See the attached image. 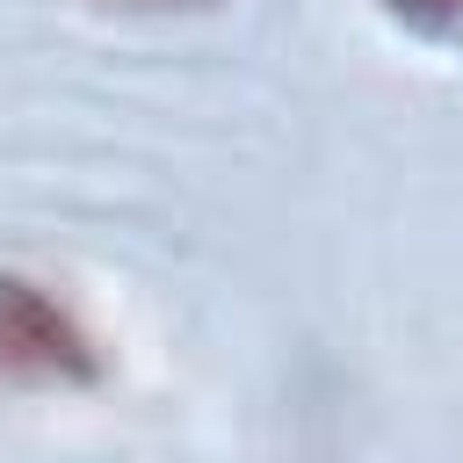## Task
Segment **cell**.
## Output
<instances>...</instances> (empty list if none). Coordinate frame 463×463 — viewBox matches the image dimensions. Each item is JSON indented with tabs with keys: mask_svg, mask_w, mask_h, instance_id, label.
<instances>
[{
	"mask_svg": "<svg viewBox=\"0 0 463 463\" xmlns=\"http://www.w3.org/2000/svg\"><path fill=\"white\" fill-rule=\"evenodd\" d=\"M412 14H463V0H412Z\"/></svg>",
	"mask_w": 463,
	"mask_h": 463,
	"instance_id": "obj_1",
	"label": "cell"
}]
</instances>
